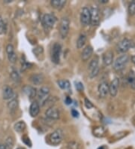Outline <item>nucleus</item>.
<instances>
[{
	"label": "nucleus",
	"mask_w": 135,
	"mask_h": 149,
	"mask_svg": "<svg viewBox=\"0 0 135 149\" xmlns=\"http://www.w3.org/2000/svg\"><path fill=\"white\" fill-rule=\"evenodd\" d=\"M40 112V106L39 104L37 102H33L31 104L30 108H29V114L33 118H35L39 114Z\"/></svg>",
	"instance_id": "6ab92c4d"
},
{
	"label": "nucleus",
	"mask_w": 135,
	"mask_h": 149,
	"mask_svg": "<svg viewBox=\"0 0 135 149\" xmlns=\"http://www.w3.org/2000/svg\"><path fill=\"white\" fill-rule=\"evenodd\" d=\"M100 2H102V3H107V0H101V1H100Z\"/></svg>",
	"instance_id": "79ce46f5"
},
{
	"label": "nucleus",
	"mask_w": 135,
	"mask_h": 149,
	"mask_svg": "<svg viewBox=\"0 0 135 149\" xmlns=\"http://www.w3.org/2000/svg\"><path fill=\"white\" fill-rule=\"evenodd\" d=\"M90 19H91L90 9H89L87 7H84L80 13L81 24L84 26H87L89 24H90Z\"/></svg>",
	"instance_id": "0eeeda50"
},
{
	"label": "nucleus",
	"mask_w": 135,
	"mask_h": 149,
	"mask_svg": "<svg viewBox=\"0 0 135 149\" xmlns=\"http://www.w3.org/2000/svg\"><path fill=\"white\" fill-rule=\"evenodd\" d=\"M6 31V26L4 23L2 18L0 17V35L4 34Z\"/></svg>",
	"instance_id": "7c9ffc66"
},
{
	"label": "nucleus",
	"mask_w": 135,
	"mask_h": 149,
	"mask_svg": "<svg viewBox=\"0 0 135 149\" xmlns=\"http://www.w3.org/2000/svg\"><path fill=\"white\" fill-rule=\"evenodd\" d=\"M97 67H98V57L97 56L93 58L92 60V61L90 62L89 65V71H92L93 69H96Z\"/></svg>",
	"instance_id": "a878e982"
},
{
	"label": "nucleus",
	"mask_w": 135,
	"mask_h": 149,
	"mask_svg": "<svg viewBox=\"0 0 135 149\" xmlns=\"http://www.w3.org/2000/svg\"><path fill=\"white\" fill-rule=\"evenodd\" d=\"M26 125L25 122L23 121V120H20V121L17 122L14 126V128H15V130L17 133H22L24 132L26 130Z\"/></svg>",
	"instance_id": "4be33fe9"
},
{
	"label": "nucleus",
	"mask_w": 135,
	"mask_h": 149,
	"mask_svg": "<svg viewBox=\"0 0 135 149\" xmlns=\"http://www.w3.org/2000/svg\"><path fill=\"white\" fill-rule=\"evenodd\" d=\"M134 47V43L133 41L128 38H124L119 42L116 45V51L119 53H125L130 48Z\"/></svg>",
	"instance_id": "f257e3e1"
},
{
	"label": "nucleus",
	"mask_w": 135,
	"mask_h": 149,
	"mask_svg": "<svg viewBox=\"0 0 135 149\" xmlns=\"http://www.w3.org/2000/svg\"><path fill=\"white\" fill-rule=\"evenodd\" d=\"M92 133L95 136L98 137V138H102L106 135V130L105 127L98 126V127H96L94 128Z\"/></svg>",
	"instance_id": "aec40b11"
},
{
	"label": "nucleus",
	"mask_w": 135,
	"mask_h": 149,
	"mask_svg": "<svg viewBox=\"0 0 135 149\" xmlns=\"http://www.w3.org/2000/svg\"><path fill=\"white\" fill-rule=\"evenodd\" d=\"M11 78L13 81L16 83L20 82V76L17 71H12L11 73Z\"/></svg>",
	"instance_id": "bb28decb"
},
{
	"label": "nucleus",
	"mask_w": 135,
	"mask_h": 149,
	"mask_svg": "<svg viewBox=\"0 0 135 149\" xmlns=\"http://www.w3.org/2000/svg\"><path fill=\"white\" fill-rule=\"evenodd\" d=\"M93 53V48L91 45H88L83 49V52L81 54V57L83 61H87L92 56Z\"/></svg>",
	"instance_id": "a211bd4d"
},
{
	"label": "nucleus",
	"mask_w": 135,
	"mask_h": 149,
	"mask_svg": "<svg viewBox=\"0 0 135 149\" xmlns=\"http://www.w3.org/2000/svg\"><path fill=\"white\" fill-rule=\"evenodd\" d=\"M70 29V20L68 17H62L60 25V34L62 38H65L69 33Z\"/></svg>",
	"instance_id": "20e7f679"
},
{
	"label": "nucleus",
	"mask_w": 135,
	"mask_h": 149,
	"mask_svg": "<svg viewBox=\"0 0 135 149\" xmlns=\"http://www.w3.org/2000/svg\"><path fill=\"white\" fill-rule=\"evenodd\" d=\"M98 93L101 98H105L109 93V84L107 81L101 82L98 86Z\"/></svg>",
	"instance_id": "f8f14e48"
},
{
	"label": "nucleus",
	"mask_w": 135,
	"mask_h": 149,
	"mask_svg": "<svg viewBox=\"0 0 135 149\" xmlns=\"http://www.w3.org/2000/svg\"><path fill=\"white\" fill-rule=\"evenodd\" d=\"M90 24L92 26H98L100 23V13L96 7H92L90 9Z\"/></svg>",
	"instance_id": "6e6552de"
},
{
	"label": "nucleus",
	"mask_w": 135,
	"mask_h": 149,
	"mask_svg": "<svg viewBox=\"0 0 135 149\" xmlns=\"http://www.w3.org/2000/svg\"><path fill=\"white\" fill-rule=\"evenodd\" d=\"M45 115L52 120H58L60 117V110L55 106H51L46 111Z\"/></svg>",
	"instance_id": "1a4fd4ad"
},
{
	"label": "nucleus",
	"mask_w": 135,
	"mask_h": 149,
	"mask_svg": "<svg viewBox=\"0 0 135 149\" xmlns=\"http://www.w3.org/2000/svg\"><path fill=\"white\" fill-rule=\"evenodd\" d=\"M119 86V79L118 78H115L112 81L110 84L109 85V93L113 97H115L118 93V89Z\"/></svg>",
	"instance_id": "9b49d317"
},
{
	"label": "nucleus",
	"mask_w": 135,
	"mask_h": 149,
	"mask_svg": "<svg viewBox=\"0 0 135 149\" xmlns=\"http://www.w3.org/2000/svg\"><path fill=\"white\" fill-rule=\"evenodd\" d=\"M62 52V46L60 44L55 43L51 50V60L55 64H59L60 62V56Z\"/></svg>",
	"instance_id": "39448f33"
},
{
	"label": "nucleus",
	"mask_w": 135,
	"mask_h": 149,
	"mask_svg": "<svg viewBox=\"0 0 135 149\" xmlns=\"http://www.w3.org/2000/svg\"><path fill=\"white\" fill-rule=\"evenodd\" d=\"M128 60H129V56H128V55H121L120 56H119L115 60V62H114V69L117 72L122 71L123 69H125L126 65L128 64Z\"/></svg>",
	"instance_id": "f03ea898"
},
{
	"label": "nucleus",
	"mask_w": 135,
	"mask_h": 149,
	"mask_svg": "<svg viewBox=\"0 0 135 149\" xmlns=\"http://www.w3.org/2000/svg\"><path fill=\"white\" fill-rule=\"evenodd\" d=\"M128 13L129 15H135V1H132L128 6Z\"/></svg>",
	"instance_id": "cd10ccee"
},
{
	"label": "nucleus",
	"mask_w": 135,
	"mask_h": 149,
	"mask_svg": "<svg viewBox=\"0 0 135 149\" xmlns=\"http://www.w3.org/2000/svg\"><path fill=\"white\" fill-rule=\"evenodd\" d=\"M0 149H7L5 145H0Z\"/></svg>",
	"instance_id": "ea45409f"
},
{
	"label": "nucleus",
	"mask_w": 135,
	"mask_h": 149,
	"mask_svg": "<svg viewBox=\"0 0 135 149\" xmlns=\"http://www.w3.org/2000/svg\"><path fill=\"white\" fill-rule=\"evenodd\" d=\"M99 72V67H97L96 69H93L92 71H91L89 72V77L90 78H93L95 77H96L98 75Z\"/></svg>",
	"instance_id": "473e14b6"
},
{
	"label": "nucleus",
	"mask_w": 135,
	"mask_h": 149,
	"mask_svg": "<svg viewBox=\"0 0 135 149\" xmlns=\"http://www.w3.org/2000/svg\"><path fill=\"white\" fill-rule=\"evenodd\" d=\"M75 87H76V89L78 90V91H83V89H84V87H83V84L80 81L76 82Z\"/></svg>",
	"instance_id": "72a5a7b5"
},
{
	"label": "nucleus",
	"mask_w": 135,
	"mask_h": 149,
	"mask_svg": "<svg viewBox=\"0 0 135 149\" xmlns=\"http://www.w3.org/2000/svg\"><path fill=\"white\" fill-rule=\"evenodd\" d=\"M29 79H30V81L35 85H40L44 81V77L41 73H36V74H32Z\"/></svg>",
	"instance_id": "f3484780"
},
{
	"label": "nucleus",
	"mask_w": 135,
	"mask_h": 149,
	"mask_svg": "<svg viewBox=\"0 0 135 149\" xmlns=\"http://www.w3.org/2000/svg\"><path fill=\"white\" fill-rule=\"evenodd\" d=\"M23 91L24 93L26 95L29 99H34L37 95V91L34 87L30 85H25L23 87Z\"/></svg>",
	"instance_id": "4468645a"
},
{
	"label": "nucleus",
	"mask_w": 135,
	"mask_h": 149,
	"mask_svg": "<svg viewBox=\"0 0 135 149\" xmlns=\"http://www.w3.org/2000/svg\"><path fill=\"white\" fill-rule=\"evenodd\" d=\"M29 64L28 63H26V62H24V63L22 64V71H24V70H25V69H26L27 68L29 67Z\"/></svg>",
	"instance_id": "e433bc0d"
},
{
	"label": "nucleus",
	"mask_w": 135,
	"mask_h": 149,
	"mask_svg": "<svg viewBox=\"0 0 135 149\" xmlns=\"http://www.w3.org/2000/svg\"><path fill=\"white\" fill-rule=\"evenodd\" d=\"M56 22V17L52 14H46L42 19V24L46 29H52Z\"/></svg>",
	"instance_id": "423d86ee"
},
{
	"label": "nucleus",
	"mask_w": 135,
	"mask_h": 149,
	"mask_svg": "<svg viewBox=\"0 0 135 149\" xmlns=\"http://www.w3.org/2000/svg\"><path fill=\"white\" fill-rule=\"evenodd\" d=\"M131 59H132V63H133L135 65V55H133V56H132Z\"/></svg>",
	"instance_id": "58836bf2"
},
{
	"label": "nucleus",
	"mask_w": 135,
	"mask_h": 149,
	"mask_svg": "<svg viewBox=\"0 0 135 149\" xmlns=\"http://www.w3.org/2000/svg\"><path fill=\"white\" fill-rule=\"evenodd\" d=\"M22 141H23L27 146H29V147L32 146V142H31L30 139H29V138L27 136H24L22 137Z\"/></svg>",
	"instance_id": "2f4dec72"
},
{
	"label": "nucleus",
	"mask_w": 135,
	"mask_h": 149,
	"mask_svg": "<svg viewBox=\"0 0 135 149\" xmlns=\"http://www.w3.org/2000/svg\"><path fill=\"white\" fill-rule=\"evenodd\" d=\"M66 4V1L65 0H52L51 1V5L53 8L56 9H62Z\"/></svg>",
	"instance_id": "412c9836"
},
{
	"label": "nucleus",
	"mask_w": 135,
	"mask_h": 149,
	"mask_svg": "<svg viewBox=\"0 0 135 149\" xmlns=\"http://www.w3.org/2000/svg\"><path fill=\"white\" fill-rule=\"evenodd\" d=\"M98 149H106V147L105 146H101V147H99Z\"/></svg>",
	"instance_id": "a19ab883"
},
{
	"label": "nucleus",
	"mask_w": 135,
	"mask_h": 149,
	"mask_svg": "<svg viewBox=\"0 0 135 149\" xmlns=\"http://www.w3.org/2000/svg\"><path fill=\"white\" fill-rule=\"evenodd\" d=\"M84 102H85V103H84L85 104V106L87 107V109H91V108L93 107V105H92V103L91 102H90V101L88 100V99L85 98Z\"/></svg>",
	"instance_id": "f704fd0d"
},
{
	"label": "nucleus",
	"mask_w": 135,
	"mask_h": 149,
	"mask_svg": "<svg viewBox=\"0 0 135 149\" xmlns=\"http://www.w3.org/2000/svg\"><path fill=\"white\" fill-rule=\"evenodd\" d=\"M50 94V89L47 87H42L40 88L38 92H37V96L39 101L42 102V106L44 103V102L48 98V96Z\"/></svg>",
	"instance_id": "9d476101"
},
{
	"label": "nucleus",
	"mask_w": 135,
	"mask_h": 149,
	"mask_svg": "<svg viewBox=\"0 0 135 149\" xmlns=\"http://www.w3.org/2000/svg\"><path fill=\"white\" fill-rule=\"evenodd\" d=\"M6 51H7L9 61L11 63H15L17 61V55L15 52V48H14L12 45H11V44L8 45L7 47H6Z\"/></svg>",
	"instance_id": "ddd939ff"
},
{
	"label": "nucleus",
	"mask_w": 135,
	"mask_h": 149,
	"mask_svg": "<svg viewBox=\"0 0 135 149\" xmlns=\"http://www.w3.org/2000/svg\"><path fill=\"white\" fill-rule=\"evenodd\" d=\"M65 103H66L67 105H71V104L72 103V100L69 97V96L66 97V99H65Z\"/></svg>",
	"instance_id": "4c0bfd02"
},
{
	"label": "nucleus",
	"mask_w": 135,
	"mask_h": 149,
	"mask_svg": "<svg viewBox=\"0 0 135 149\" xmlns=\"http://www.w3.org/2000/svg\"><path fill=\"white\" fill-rule=\"evenodd\" d=\"M17 149H24V148H18Z\"/></svg>",
	"instance_id": "37998d69"
},
{
	"label": "nucleus",
	"mask_w": 135,
	"mask_h": 149,
	"mask_svg": "<svg viewBox=\"0 0 135 149\" xmlns=\"http://www.w3.org/2000/svg\"><path fill=\"white\" fill-rule=\"evenodd\" d=\"M67 147H68V149H80L79 144H78V142H74V141H73V142H69Z\"/></svg>",
	"instance_id": "c85d7f7f"
},
{
	"label": "nucleus",
	"mask_w": 135,
	"mask_h": 149,
	"mask_svg": "<svg viewBox=\"0 0 135 149\" xmlns=\"http://www.w3.org/2000/svg\"><path fill=\"white\" fill-rule=\"evenodd\" d=\"M6 148H9V149H12V148L14 147V140L11 137H8V138L6 139Z\"/></svg>",
	"instance_id": "c756f323"
},
{
	"label": "nucleus",
	"mask_w": 135,
	"mask_h": 149,
	"mask_svg": "<svg viewBox=\"0 0 135 149\" xmlns=\"http://www.w3.org/2000/svg\"><path fill=\"white\" fill-rule=\"evenodd\" d=\"M63 137H64L63 131L61 129H56L50 135L49 140H50L51 144H52L53 146H58L62 142Z\"/></svg>",
	"instance_id": "7ed1b4c3"
},
{
	"label": "nucleus",
	"mask_w": 135,
	"mask_h": 149,
	"mask_svg": "<svg viewBox=\"0 0 135 149\" xmlns=\"http://www.w3.org/2000/svg\"><path fill=\"white\" fill-rule=\"evenodd\" d=\"M8 107L11 111H15L18 107V100L16 98L11 99V101L8 103Z\"/></svg>",
	"instance_id": "b1692460"
},
{
	"label": "nucleus",
	"mask_w": 135,
	"mask_h": 149,
	"mask_svg": "<svg viewBox=\"0 0 135 149\" xmlns=\"http://www.w3.org/2000/svg\"><path fill=\"white\" fill-rule=\"evenodd\" d=\"M102 60L104 63V65L107 66L113 63L114 61V53L112 51H106L102 56Z\"/></svg>",
	"instance_id": "2eb2a0df"
},
{
	"label": "nucleus",
	"mask_w": 135,
	"mask_h": 149,
	"mask_svg": "<svg viewBox=\"0 0 135 149\" xmlns=\"http://www.w3.org/2000/svg\"><path fill=\"white\" fill-rule=\"evenodd\" d=\"M71 115L74 117V118H79L80 114H79V112H78V111L76 110V109H73L71 110Z\"/></svg>",
	"instance_id": "c9c22d12"
},
{
	"label": "nucleus",
	"mask_w": 135,
	"mask_h": 149,
	"mask_svg": "<svg viewBox=\"0 0 135 149\" xmlns=\"http://www.w3.org/2000/svg\"><path fill=\"white\" fill-rule=\"evenodd\" d=\"M15 95L14 91H13L12 87H11L8 85H6L3 87L2 89V97L4 100H11L13 99V96Z\"/></svg>",
	"instance_id": "dca6fc26"
},
{
	"label": "nucleus",
	"mask_w": 135,
	"mask_h": 149,
	"mask_svg": "<svg viewBox=\"0 0 135 149\" xmlns=\"http://www.w3.org/2000/svg\"><path fill=\"white\" fill-rule=\"evenodd\" d=\"M87 42V36L85 34H80L78 41H77V47L78 49H80L85 45Z\"/></svg>",
	"instance_id": "5701e85b"
},
{
	"label": "nucleus",
	"mask_w": 135,
	"mask_h": 149,
	"mask_svg": "<svg viewBox=\"0 0 135 149\" xmlns=\"http://www.w3.org/2000/svg\"><path fill=\"white\" fill-rule=\"evenodd\" d=\"M59 87L62 90H68L70 88L71 84L68 80H59L57 81Z\"/></svg>",
	"instance_id": "393cba45"
}]
</instances>
